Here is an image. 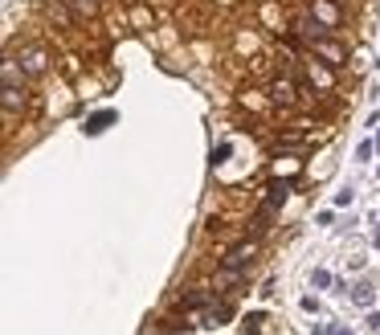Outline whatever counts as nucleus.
<instances>
[{
	"instance_id": "nucleus-10",
	"label": "nucleus",
	"mask_w": 380,
	"mask_h": 335,
	"mask_svg": "<svg viewBox=\"0 0 380 335\" xmlns=\"http://www.w3.org/2000/svg\"><path fill=\"white\" fill-rule=\"evenodd\" d=\"M262 323H266V315H262V311H253L250 319H246V332H257Z\"/></svg>"
},
{
	"instance_id": "nucleus-12",
	"label": "nucleus",
	"mask_w": 380,
	"mask_h": 335,
	"mask_svg": "<svg viewBox=\"0 0 380 335\" xmlns=\"http://www.w3.org/2000/svg\"><path fill=\"white\" fill-rule=\"evenodd\" d=\"M315 287H332V274L327 270H315Z\"/></svg>"
},
{
	"instance_id": "nucleus-8",
	"label": "nucleus",
	"mask_w": 380,
	"mask_h": 335,
	"mask_svg": "<svg viewBox=\"0 0 380 335\" xmlns=\"http://www.w3.org/2000/svg\"><path fill=\"white\" fill-rule=\"evenodd\" d=\"M107 123H115V111H98L94 119H86V131H90V135H98Z\"/></svg>"
},
{
	"instance_id": "nucleus-5",
	"label": "nucleus",
	"mask_w": 380,
	"mask_h": 335,
	"mask_svg": "<svg viewBox=\"0 0 380 335\" xmlns=\"http://www.w3.org/2000/svg\"><path fill=\"white\" fill-rule=\"evenodd\" d=\"M21 66L29 70V78H42L45 70H49V57H45V49H25L21 53Z\"/></svg>"
},
{
	"instance_id": "nucleus-7",
	"label": "nucleus",
	"mask_w": 380,
	"mask_h": 335,
	"mask_svg": "<svg viewBox=\"0 0 380 335\" xmlns=\"http://www.w3.org/2000/svg\"><path fill=\"white\" fill-rule=\"evenodd\" d=\"M315 17H319V21H323V25H327L332 33L339 29V12L332 8V4H327V0H315Z\"/></svg>"
},
{
	"instance_id": "nucleus-6",
	"label": "nucleus",
	"mask_w": 380,
	"mask_h": 335,
	"mask_svg": "<svg viewBox=\"0 0 380 335\" xmlns=\"http://www.w3.org/2000/svg\"><path fill=\"white\" fill-rule=\"evenodd\" d=\"M253 253H257V246L253 242H242V246H233V250L225 253V266H233V270H242V266H250Z\"/></svg>"
},
{
	"instance_id": "nucleus-11",
	"label": "nucleus",
	"mask_w": 380,
	"mask_h": 335,
	"mask_svg": "<svg viewBox=\"0 0 380 335\" xmlns=\"http://www.w3.org/2000/svg\"><path fill=\"white\" fill-rule=\"evenodd\" d=\"M356 302H360V307H368V302H372V291H368V287H360V291H356Z\"/></svg>"
},
{
	"instance_id": "nucleus-9",
	"label": "nucleus",
	"mask_w": 380,
	"mask_h": 335,
	"mask_svg": "<svg viewBox=\"0 0 380 335\" xmlns=\"http://www.w3.org/2000/svg\"><path fill=\"white\" fill-rule=\"evenodd\" d=\"M49 17H57V25H66V29L74 25V17L66 12V4H62V0H49Z\"/></svg>"
},
{
	"instance_id": "nucleus-1",
	"label": "nucleus",
	"mask_w": 380,
	"mask_h": 335,
	"mask_svg": "<svg viewBox=\"0 0 380 335\" xmlns=\"http://www.w3.org/2000/svg\"><path fill=\"white\" fill-rule=\"evenodd\" d=\"M25 78H29V70H25L17 57H4V62H0V82H4V86H17V90H25Z\"/></svg>"
},
{
	"instance_id": "nucleus-2",
	"label": "nucleus",
	"mask_w": 380,
	"mask_h": 335,
	"mask_svg": "<svg viewBox=\"0 0 380 335\" xmlns=\"http://www.w3.org/2000/svg\"><path fill=\"white\" fill-rule=\"evenodd\" d=\"M298 94H302V90H298L291 78H274V82H270V98H274V102H282V107H295Z\"/></svg>"
},
{
	"instance_id": "nucleus-13",
	"label": "nucleus",
	"mask_w": 380,
	"mask_h": 335,
	"mask_svg": "<svg viewBox=\"0 0 380 335\" xmlns=\"http://www.w3.org/2000/svg\"><path fill=\"white\" fill-rule=\"evenodd\" d=\"M377 246H380V229H377Z\"/></svg>"
},
{
	"instance_id": "nucleus-4",
	"label": "nucleus",
	"mask_w": 380,
	"mask_h": 335,
	"mask_svg": "<svg viewBox=\"0 0 380 335\" xmlns=\"http://www.w3.org/2000/svg\"><path fill=\"white\" fill-rule=\"evenodd\" d=\"M307 74H311V82H319L323 90H332L336 86V66H327V62H307Z\"/></svg>"
},
{
	"instance_id": "nucleus-3",
	"label": "nucleus",
	"mask_w": 380,
	"mask_h": 335,
	"mask_svg": "<svg viewBox=\"0 0 380 335\" xmlns=\"http://www.w3.org/2000/svg\"><path fill=\"white\" fill-rule=\"evenodd\" d=\"M311 49H315V57H323V62H327V66H343V62H347V53H343V49H339L336 42H327V37H319V42H311Z\"/></svg>"
}]
</instances>
